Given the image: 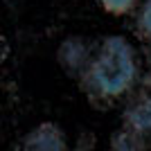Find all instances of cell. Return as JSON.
Listing matches in <instances>:
<instances>
[{
	"instance_id": "277c9868",
	"label": "cell",
	"mask_w": 151,
	"mask_h": 151,
	"mask_svg": "<svg viewBox=\"0 0 151 151\" xmlns=\"http://www.w3.org/2000/svg\"><path fill=\"white\" fill-rule=\"evenodd\" d=\"M124 124L133 131L142 133H151V97H140L124 111Z\"/></svg>"
},
{
	"instance_id": "8992f818",
	"label": "cell",
	"mask_w": 151,
	"mask_h": 151,
	"mask_svg": "<svg viewBox=\"0 0 151 151\" xmlns=\"http://www.w3.org/2000/svg\"><path fill=\"white\" fill-rule=\"evenodd\" d=\"M138 32L142 34L145 38L151 41V0H145V5L140 7L138 12Z\"/></svg>"
},
{
	"instance_id": "6da1fadb",
	"label": "cell",
	"mask_w": 151,
	"mask_h": 151,
	"mask_svg": "<svg viewBox=\"0 0 151 151\" xmlns=\"http://www.w3.org/2000/svg\"><path fill=\"white\" fill-rule=\"evenodd\" d=\"M138 77L135 50L124 36H106L95 54L90 68L86 70L83 88L95 97L115 99L129 93Z\"/></svg>"
},
{
	"instance_id": "9c48e42d",
	"label": "cell",
	"mask_w": 151,
	"mask_h": 151,
	"mask_svg": "<svg viewBox=\"0 0 151 151\" xmlns=\"http://www.w3.org/2000/svg\"><path fill=\"white\" fill-rule=\"evenodd\" d=\"M142 81H145L147 86H151V65H149V70L145 72V77H142Z\"/></svg>"
},
{
	"instance_id": "ba28073f",
	"label": "cell",
	"mask_w": 151,
	"mask_h": 151,
	"mask_svg": "<svg viewBox=\"0 0 151 151\" xmlns=\"http://www.w3.org/2000/svg\"><path fill=\"white\" fill-rule=\"evenodd\" d=\"M93 145H95L93 135H81L79 142H77V147H75V151H93Z\"/></svg>"
},
{
	"instance_id": "5b68a950",
	"label": "cell",
	"mask_w": 151,
	"mask_h": 151,
	"mask_svg": "<svg viewBox=\"0 0 151 151\" xmlns=\"http://www.w3.org/2000/svg\"><path fill=\"white\" fill-rule=\"evenodd\" d=\"M111 147H113V151H145V138H142V133L126 126L113 135Z\"/></svg>"
},
{
	"instance_id": "7a4b0ae2",
	"label": "cell",
	"mask_w": 151,
	"mask_h": 151,
	"mask_svg": "<svg viewBox=\"0 0 151 151\" xmlns=\"http://www.w3.org/2000/svg\"><path fill=\"white\" fill-rule=\"evenodd\" d=\"M93 50L83 36L63 38L57 50V63L68 77H83L93 63Z\"/></svg>"
},
{
	"instance_id": "52a82bcc",
	"label": "cell",
	"mask_w": 151,
	"mask_h": 151,
	"mask_svg": "<svg viewBox=\"0 0 151 151\" xmlns=\"http://www.w3.org/2000/svg\"><path fill=\"white\" fill-rule=\"evenodd\" d=\"M138 0H99V5L106 9L108 14H113V16H122V14H129L135 7Z\"/></svg>"
},
{
	"instance_id": "3957f363",
	"label": "cell",
	"mask_w": 151,
	"mask_h": 151,
	"mask_svg": "<svg viewBox=\"0 0 151 151\" xmlns=\"http://www.w3.org/2000/svg\"><path fill=\"white\" fill-rule=\"evenodd\" d=\"M23 151H68V140L59 124L43 122L25 135Z\"/></svg>"
}]
</instances>
